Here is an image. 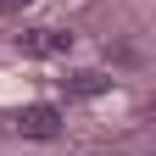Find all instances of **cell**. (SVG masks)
<instances>
[{"label": "cell", "instance_id": "7a4b0ae2", "mask_svg": "<svg viewBox=\"0 0 156 156\" xmlns=\"http://www.w3.org/2000/svg\"><path fill=\"white\" fill-rule=\"evenodd\" d=\"M17 50L34 56V62H45V56H67V50H73V34H62V28H28V34H17Z\"/></svg>", "mask_w": 156, "mask_h": 156}, {"label": "cell", "instance_id": "277c9868", "mask_svg": "<svg viewBox=\"0 0 156 156\" xmlns=\"http://www.w3.org/2000/svg\"><path fill=\"white\" fill-rule=\"evenodd\" d=\"M23 6H28V0H0V17H17Z\"/></svg>", "mask_w": 156, "mask_h": 156}, {"label": "cell", "instance_id": "6da1fadb", "mask_svg": "<svg viewBox=\"0 0 156 156\" xmlns=\"http://www.w3.org/2000/svg\"><path fill=\"white\" fill-rule=\"evenodd\" d=\"M17 134H23V140H56V134H62V112H56L50 101L23 106L17 112Z\"/></svg>", "mask_w": 156, "mask_h": 156}, {"label": "cell", "instance_id": "3957f363", "mask_svg": "<svg viewBox=\"0 0 156 156\" xmlns=\"http://www.w3.org/2000/svg\"><path fill=\"white\" fill-rule=\"evenodd\" d=\"M112 78L106 73H67V95H106Z\"/></svg>", "mask_w": 156, "mask_h": 156}]
</instances>
